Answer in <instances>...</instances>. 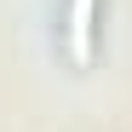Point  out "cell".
<instances>
[{
	"mask_svg": "<svg viewBox=\"0 0 132 132\" xmlns=\"http://www.w3.org/2000/svg\"><path fill=\"white\" fill-rule=\"evenodd\" d=\"M92 29H98V0H69V57L92 63Z\"/></svg>",
	"mask_w": 132,
	"mask_h": 132,
	"instance_id": "6da1fadb",
	"label": "cell"
}]
</instances>
